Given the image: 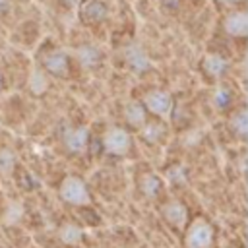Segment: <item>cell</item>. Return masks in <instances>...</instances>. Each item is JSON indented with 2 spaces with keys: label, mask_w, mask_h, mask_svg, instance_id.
Instances as JSON below:
<instances>
[{
  "label": "cell",
  "mask_w": 248,
  "mask_h": 248,
  "mask_svg": "<svg viewBox=\"0 0 248 248\" xmlns=\"http://www.w3.org/2000/svg\"><path fill=\"white\" fill-rule=\"evenodd\" d=\"M58 196L62 202H66L70 205H87L91 200L87 184L83 182V178H79L76 174L62 178V182L58 186Z\"/></svg>",
  "instance_id": "obj_1"
},
{
  "label": "cell",
  "mask_w": 248,
  "mask_h": 248,
  "mask_svg": "<svg viewBox=\"0 0 248 248\" xmlns=\"http://www.w3.org/2000/svg\"><path fill=\"white\" fill-rule=\"evenodd\" d=\"M41 68L54 78H66L70 70V56L62 48H52L43 54L41 58Z\"/></svg>",
  "instance_id": "obj_2"
},
{
  "label": "cell",
  "mask_w": 248,
  "mask_h": 248,
  "mask_svg": "<svg viewBox=\"0 0 248 248\" xmlns=\"http://www.w3.org/2000/svg\"><path fill=\"white\" fill-rule=\"evenodd\" d=\"M130 145H132V138H130L128 130H124L120 126H110L103 134V147L110 155H124L130 149Z\"/></svg>",
  "instance_id": "obj_3"
},
{
  "label": "cell",
  "mask_w": 248,
  "mask_h": 248,
  "mask_svg": "<svg viewBox=\"0 0 248 248\" xmlns=\"http://www.w3.org/2000/svg\"><path fill=\"white\" fill-rule=\"evenodd\" d=\"M223 31L232 39L246 37L248 35V12L240 8H232L231 12H227L223 17Z\"/></svg>",
  "instance_id": "obj_4"
},
{
  "label": "cell",
  "mask_w": 248,
  "mask_h": 248,
  "mask_svg": "<svg viewBox=\"0 0 248 248\" xmlns=\"http://www.w3.org/2000/svg\"><path fill=\"white\" fill-rule=\"evenodd\" d=\"M213 242V229L207 221H194L186 232V246L188 248H209Z\"/></svg>",
  "instance_id": "obj_5"
},
{
  "label": "cell",
  "mask_w": 248,
  "mask_h": 248,
  "mask_svg": "<svg viewBox=\"0 0 248 248\" xmlns=\"http://www.w3.org/2000/svg\"><path fill=\"white\" fill-rule=\"evenodd\" d=\"M143 107L147 112H151L159 118H165V116H169V112L172 108V97L163 89H153V91L145 93Z\"/></svg>",
  "instance_id": "obj_6"
},
{
  "label": "cell",
  "mask_w": 248,
  "mask_h": 248,
  "mask_svg": "<svg viewBox=\"0 0 248 248\" xmlns=\"http://www.w3.org/2000/svg\"><path fill=\"white\" fill-rule=\"evenodd\" d=\"M122 56H124V62L138 74H143L147 70H151V58L147 54V50L140 45V43H130L124 46L122 50Z\"/></svg>",
  "instance_id": "obj_7"
},
{
  "label": "cell",
  "mask_w": 248,
  "mask_h": 248,
  "mask_svg": "<svg viewBox=\"0 0 248 248\" xmlns=\"http://www.w3.org/2000/svg\"><path fill=\"white\" fill-rule=\"evenodd\" d=\"M79 19L87 25H99L108 17V6L103 0H83L79 4Z\"/></svg>",
  "instance_id": "obj_8"
},
{
  "label": "cell",
  "mask_w": 248,
  "mask_h": 248,
  "mask_svg": "<svg viewBox=\"0 0 248 248\" xmlns=\"http://www.w3.org/2000/svg\"><path fill=\"white\" fill-rule=\"evenodd\" d=\"M62 143L70 153H83L89 143V130L85 126L66 128L62 134Z\"/></svg>",
  "instance_id": "obj_9"
},
{
  "label": "cell",
  "mask_w": 248,
  "mask_h": 248,
  "mask_svg": "<svg viewBox=\"0 0 248 248\" xmlns=\"http://www.w3.org/2000/svg\"><path fill=\"white\" fill-rule=\"evenodd\" d=\"M74 56L78 64L85 70H93L103 62V50L93 43H81L79 46H76Z\"/></svg>",
  "instance_id": "obj_10"
},
{
  "label": "cell",
  "mask_w": 248,
  "mask_h": 248,
  "mask_svg": "<svg viewBox=\"0 0 248 248\" xmlns=\"http://www.w3.org/2000/svg\"><path fill=\"white\" fill-rule=\"evenodd\" d=\"M48 85H50L48 74H46L41 66H33V68L29 70V76H27V89H29L33 95L41 97V95H45V93L48 91Z\"/></svg>",
  "instance_id": "obj_11"
},
{
  "label": "cell",
  "mask_w": 248,
  "mask_h": 248,
  "mask_svg": "<svg viewBox=\"0 0 248 248\" xmlns=\"http://www.w3.org/2000/svg\"><path fill=\"white\" fill-rule=\"evenodd\" d=\"M124 120L132 126V128H141L147 122V110L143 107V103L138 101H128L124 105Z\"/></svg>",
  "instance_id": "obj_12"
},
{
  "label": "cell",
  "mask_w": 248,
  "mask_h": 248,
  "mask_svg": "<svg viewBox=\"0 0 248 248\" xmlns=\"http://www.w3.org/2000/svg\"><path fill=\"white\" fill-rule=\"evenodd\" d=\"M229 64L221 54H205L203 58V72L211 78H221L227 72Z\"/></svg>",
  "instance_id": "obj_13"
},
{
  "label": "cell",
  "mask_w": 248,
  "mask_h": 248,
  "mask_svg": "<svg viewBox=\"0 0 248 248\" xmlns=\"http://www.w3.org/2000/svg\"><path fill=\"white\" fill-rule=\"evenodd\" d=\"M186 215H188V211L180 202H170L163 207V217L174 227H182L186 221Z\"/></svg>",
  "instance_id": "obj_14"
},
{
  "label": "cell",
  "mask_w": 248,
  "mask_h": 248,
  "mask_svg": "<svg viewBox=\"0 0 248 248\" xmlns=\"http://www.w3.org/2000/svg\"><path fill=\"white\" fill-rule=\"evenodd\" d=\"M58 238H60L62 244L74 246V244H78V242L83 238V231H81V227H78L76 223H64V225L58 229Z\"/></svg>",
  "instance_id": "obj_15"
},
{
  "label": "cell",
  "mask_w": 248,
  "mask_h": 248,
  "mask_svg": "<svg viewBox=\"0 0 248 248\" xmlns=\"http://www.w3.org/2000/svg\"><path fill=\"white\" fill-rule=\"evenodd\" d=\"M16 165H17L16 151L8 145L0 147V176H4V178L12 176L14 170H16Z\"/></svg>",
  "instance_id": "obj_16"
},
{
  "label": "cell",
  "mask_w": 248,
  "mask_h": 248,
  "mask_svg": "<svg viewBox=\"0 0 248 248\" xmlns=\"http://www.w3.org/2000/svg\"><path fill=\"white\" fill-rule=\"evenodd\" d=\"M23 211H25V209H23L21 202H17V200L8 202L2 223H4V225H16V223H19V219L23 217Z\"/></svg>",
  "instance_id": "obj_17"
},
{
  "label": "cell",
  "mask_w": 248,
  "mask_h": 248,
  "mask_svg": "<svg viewBox=\"0 0 248 248\" xmlns=\"http://www.w3.org/2000/svg\"><path fill=\"white\" fill-rule=\"evenodd\" d=\"M231 128H232L234 134H238V136H242V138L248 134V114H246L244 108H240V110H236V112L232 114V118H231Z\"/></svg>",
  "instance_id": "obj_18"
},
{
  "label": "cell",
  "mask_w": 248,
  "mask_h": 248,
  "mask_svg": "<svg viewBox=\"0 0 248 248\" xmlns=\"http://www.w3.org/2000/svg\"><path fill=\"white\" fill-rule=\"evenodd\" d=\"M141 134H143V140H147L149 143H155V141H159L161 138H163V134H165V128H163V124H155V122H151V124H143L141 126Z\"/></svg>",
  "instance_id": "obj_19"
},
{
  "label": "cell",
  "mask_w": 248,
  "mask_h": 248,
  "mask_svg": "<svg viewBox=\"0 0 248 248\" xmlns=\"http://www.w3.org/2000/svg\"><path fill=\"white\" fill-rule=\"evenodd\" d=\"M141 190H143L145 196L155 198V196L159 194V190H161V180H159L155 174H145V176L141 178Z\"/></svg>",
  "instance_id": "obj_20"
},
{
  "label": "cell",
  "mask_w": 248,
  "mask_h": 248,
  "mask_svg": "<svg viewBox=\"0 0 248 248\" xmlns=\"http://www.w3.org/2000/svg\"><path fill=\"white\" fill-rule=\"evenodd\" d=\"M229 101H231V95H229L227 89L219 87V89L213 93V105H215L217 108H225V107L229 105Z\"/></svg>",
  "instance_id": "obj_21"
},
{
  "label": "cell",
  "mask_w": 248,
  "mask_h": 248,
  "mask_svg": "<svg viewBox=\"0 0 248 248\" xmlns=\"http://www.w3.org/2000/svg\"><path fill=\"white\" fill-rule=\"evenodd\" d=\"M10 10H12V0H0V17L8 16Z\"/></svg>",
  "instance_id": "obj_22"
},
{
  "label": "cell",
  "mask_w": 248,
  "mask_h": 248,
  "mask_svg": "<svg viewBox=\"0 0 248 248\" xmlns=\"http://www.w3.org/2000/svg\"><path fill=\"white\" fill-rule=\"evenodd\" d=\"M227 6H232V8H236V6H240V4H244L246 0H223Z\"/></svg>",
  "instance_id": "obj_23"
},
{
  "label": "cell",
  "mask_w": 248,
  "mask_h": 248,
  "mask_svg": "<svg viewBox=\"0 0 248 248\" xmlns=\"http://www.w3.org/2000/svg\"><path fill=\"white\" fill-rule=\"evenodd\" d=\"M0 85H2V79H0Z\"/></svg>",
  "instance_id": "obj_24"
}]
</instances>
